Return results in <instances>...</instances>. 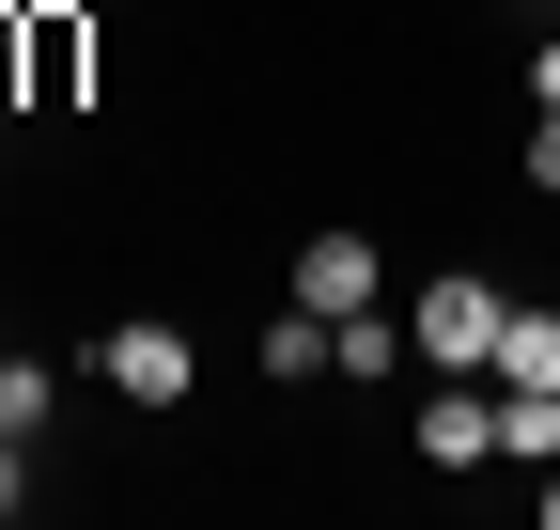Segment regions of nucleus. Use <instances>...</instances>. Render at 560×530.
<instances>
[{
    "instance_id": "11",
    "label": "nucleus",
    "mask_w": 560,
    "mask_h": 530,
    "mask_svg": "<svg viewBox=\"0 0 560 530\" xmlns=\"http://www.w3.org/2000/svg\"><path fill=\"white\" fill-rule=\"evenodd\" d=\"M0 110H32V16L0 0Z\"/></svg>"
},
{
    "instance_id": "5",
    "label": "nucleus",
    "mask_w": 560,
    "mask_h": 530,
    "mask_svg": "<svg viewBox=\"0 0 560 530\" xmlns=\"http://www.w3.org/2000/svg\"><path fill=\"white\" fill-rule=\"evenodd\" d=\"M296 312H327V327L374 312V234H312V250H296Z\"/></svg>"
},
{
    "instance_id": "8",
    "label": "nucleus",
    "mask_w": 560,
    "mask_h": 530,
    "mask_svg": "<svg viewBox=\"0 0 560 530\" xmlns=\"http://www.w3.org/2000/svg\"><path fill=\"white\" fill-rule=\"evenodd\" d=\"M499 390H560V312L514 297V327H499Z\"/></svg>"
},
{
    "instance_id": "15",
    "label": "nucleus",
    "mask_w": 560,
    "mask_h": 530,
    "mask_svg": "<svg viewBox=\"0 0 560 530\" xmlns=\"http://www.w3.org/2000/svg\"><path fill=\"white\" fill-rule=\"evenodd\" d=\"M545 530H560V469H545Z\"/></svg>"
},
{
    "instance_id": "13",
    "label": "nucleus",
    "mask_w": 560,
    "mask_h": 530,
    "mask_svg": "<svg viewBox=\"0 0 560 530\" xmlns=\"http://www.w3.org/2000/svg\"><path fill=\"white\" fill-rule=\"evenodd\" d=\"M16 499H32V452H16V437H0V515H16Z\"/></svg>"
},
{
    "instance_id": "9",
    "label": "nucleus",
    "mask_w": 560,
    "mask_h": 530,
    "mask_svg": "<svg viewBox=\"0 0 560 530\" xmlns=\"http://www.w3.org/2000/svg\"><path fill=\"white\" fill-rule=\"evenodd\" d=\"M389 359H420V344H405V312H342V390L389 375Z\"/></svg>"
},
{
    "instance_id": "1",
    "label": "nucleus",
    "mask_w": 560,
    "mask_h": 530,
    "mask_svg": "<svg viewBox=\"0 0 560 530\" xmlns=\"http://www.w3.org/2000/svg\"><path fill=\"white\" fill-rule=\"evenodd\" d=\"M499 327H514V297L482 281V265H436V281L405 297V344L436 359V375H499Z\"/></svg>"
},
{
    "instance_id": "14",
    "label": "nucleus",
    "mask_w": 560,
    "mask_h": 530,
    "mask_svg": "<svg viewBox=\"0 0 560 530\" xmlns=\"http://www.w3.org/2000/svg\"><path fill=\"white\" fill-rule=\"evenodd\" d=\"M529 110H560V47H529Z\"/></svg>"
},
{
    "instance_id": "10",
    "label": "nucleus",
    "mask_w": 560,
    "mask_h": 530,
    "mask_svg": "<svg viewBox=\"0 0 560 530\" xmlns=\"http://www.w3.org/2000/svg\"><path fill=\"white\" fill-rule=\"evenodd\" d=\"M47 406H62V375H47V359H0V437H32Z\"/></svg>"
},
{
    "instance_id": "2",
    "label": "nucleus",
    "mask_w": 560,
    "mask_h": 530,
    "mask_svg": "<svg viewBox=\"0 0 560 530\" xmlns=\"http://www.w3.org/2000/svg\"><path fill=\"white\" fill-rule=\"evenodd\" d=\"M94 375L125 390V406H187V375H202V344H187L172 312H125L109 344H94Z\"/></svg>"
},
{
    "instance_id": "12",
    "label": "nucleus",
    "mask_w": 560,
    "mask_h": 530,
    "mask_svg": "<svg viewBox=\"0 0 560 530\" xmlns=\"http://www.w3.org/2000/svg\"><path fill=\"white\" fill-rule=\"evenodd\" d=\"M529 187L560 204V110H529Z\"/></svg>"
},
{
    "instance_id": "4",
    "label": "nucleus",
    "mask_w": 560,
    "mask_h": 530,
    "mask_svg": "<svg viewBox=\"0 0 560 530\" xmlns=\"http://www.w3.org/2000/svg\"><path fill=\"white\" fill-rule=\"evenodd\" d=\"M482 452H499V390H482V375H452L436 406H420V469H482Z\"/></svg>"
},
{
    "instance_id": "6",
    "label": "nucleus",
    "mask_w": 560,
    "mask_h": 530,
    "mask_svg": "<svg viewBox=\"0 0 560 530\" xmlns=\"http://www.w3.org/2000/svg\"><path fill=\"white\" fill-rule=\"evenodd\" d=\"M249 359H265L280 390H312V375H342V327H327V312H280L265 344H249Z\"/></svg>"
},
{
    "instance_id": "3",
    "label": "nucleus",
    "mask_w": 560,
    "mask_h": 530,
    "mask_svg": "<svg viewBox=\"0 0 560 530\" xmlns=\"http://www.w3.org/2000/svg\"><path fill=\"white\" fill-rule=\"evenodd\" d=\"M16 16H32V110H79L94 94V16L79 0H16Z\"/></svg>"
},
{
    "instance_id": "7",
    "label": "nucleus",
    "mask_w": 560,
    "mask_h": 530,
    "mask_svg": "<svg viewBox=\"0 0 560 530\" xmlns=\"http://www.w3.org/2000/svg\"><path fill=\"white\" fill-rule=\"evenodd\" d=\"M482 390H499V375H482ZM499 452H514V469H560V390H499Z\"/></svg>"
}]
</instances>
